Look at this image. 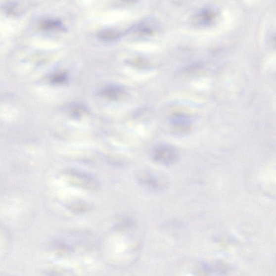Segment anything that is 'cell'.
Listing matches in <instances>:
<instances>
[{
	"instance_id": "obj_1",
	"label": "cell",
	"mask_w": 276,
	"mask_h": 276,
	"mask_svg": "<svg viewBox=\"0 0 276 276\" xmlns=\"http://www.w3.org/2000/svg\"><path fill=\"white\" fill-rule=\"evenodd\" d=\"M69 183L76 187L88 190H96L100 187V183L97 178L89 174L70 170L65 173Z\"/></svg>"
},
{
	"instance_id": "obj_2",
	"label": "cell",
	"mask_w": 276,
	"mask_h": 276,
	"mask_svg": "<svg viewBox=\"0 0 276 276\" xmlns=\"http://www.w3.org/2000/svg\"><path fill=\"white\" fill-rule=\"evenodd\" d=\"M152 157L159 164L171 165L176 163L179 158V153L173 146L167 144H161L153 149Z\"/></svg>"
},
{
	"instance_id": "obj_3",
	"label": "cell",
	"mask_w": 276,
	"mask_h": 276,
	"mask_svg": "<svg viewBox=\"0 0 276 276\" xmlns=\"http://www.w3.org/2000/svg\"><path fill=\"white\" fill-rule=\"evenodd\" d=\"M139 183L146 187L154 190L160 188L161 184L158 179L148 172H141L138 176Z\"/></svg>"
},
{
	"instance_id": "obj_4",
	"label": "cell",
	"mask_w": 276,
	"mask_h": 276,
	"mask_svg": "<svg viewBox=\"0 0 276 276\" xmlns=\"http://www.w3.org/2000/svg\"><path fill=\"white\" fill-rule=\"evenodd\" d=\"M216 17V12L211 8L203 9L196 16L197 22L202 25L211 23Z\"/></svg>"
},
{
	"instance_id": "obj_5",
	"label": "cell",
	"mask_w": 276,
	"mask_h": 276,
	"mask_svg": "<svg viewBox=\"0 0 276 276\" xmlns=\"http://www.w3.org/2000/svg\"><path fill=\"white\" fill-rule=\"evenodd\" d=\"M190 123L189 118L182 114L177 115L172 118V123L179 129L185 130L189 127Z\"/></svg>"
},
{
	"instance_id": "obj_6",
	"label": "cell",
	"mask_w": 276,
	"mask_h": 276,
	"mask_svg": "<svg viewBox=\"0 0 276 276\" xmlns=\"http://www.w3.org/2000/svg\"><path fill=\"white\" fill-rule=\"evenodd\" d=\"M103 93L107 98L111 99H118L122 97L124 92L121 88L112 87L106 88Z\"/></svg>"
},
{
	"instance_id": "obj_7",
	"label": "cell",
	"mask_w": 276,
	"mask_h": 276,
	"mask_svg": "<svg viewBox=\"0 0 276 276\" xmlns=\"http://www.w3.org/2000/svg\"><path fill=\"white\" fill-rule=\"evenodd\" d=\"M86 112L85 108L81 105H74L69 107V115L75 119L80 118Z\"/></svg>"
},
{
	"instance_id": "obj_8",
	"label": "cell",
	"mask_w": 276,
	"mask_h": 276,
	"mask_svg": "<svg viewBox=\"0 0 276 276\" xmlns=\"http://www.w3.org/2000/svg\"><path fill=\"white\" fill-rule=\"evenodd\" d=\"M119 34L113 31H106L101 32L100 34V37L101 39L105 40H111L116 39L118 37Z\"/></svg>"
},
{
	"instance_id": "obj_9",
	"label": "cell",
	"mask_w": 276,
	"mask_h": 276,
	"mask_svg": "<svg viewBox=\"0 0 276 276\" xmlns=\"http://www.w3.org/2000/svg\"><path fill=\"white\" fill-rule=\"evenodd\" d=\"M71 208L77 212L85 211L87 208V206L85 203L79 202L71 205Z\"/></svg>"
}]
</instances>
